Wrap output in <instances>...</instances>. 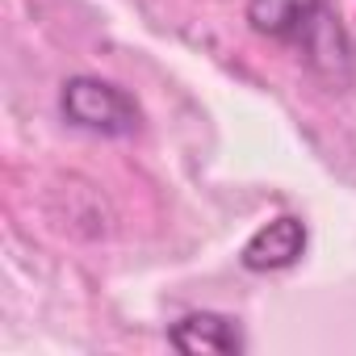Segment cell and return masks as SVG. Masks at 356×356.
<instances>
[{
    "label": "cell",
    "mask_w": 356,
    "mask_h": 356,
    "mask_svg": "<svg viewBox=\"0 0 356 356\" xmlns=\"http://www.w3.org/2000/svg\"><path fill=\"white\" fill-rule=\"evenodd\" d=\"M59 109L76 130L101 134V138H130L143 122L134 97L97 76H72L59 92Z\"/></svg>",
    "instance_id": "1"
},
{
    "label": "cell",
    "mask_w": 356,
    "mask_h": 356,
    "mask_svg": "<svg viewBox=\"0 0 356 356\" xmlns=\"http://www.w3.org/2000/svg\"><path fill=\"white\" fill-rule=\"evenodd\" d=\"M168 343L176 352H185V356H202V352L206 356H239L248 348L239 323L227 318V314H214V310H193L181 323H172Z\"/></svg>",
    "instance_id": "2"
},
{
    "label": "cell",
    "mask_w": 356,
    "mask_h": 356,
    "mask_svg": "<svg viewBox=\"0 0 356 356\" xmlns=\"http://www.w3.org/2000/svg\"><path fill=\"white\" fill-rule=\"evenodd\" d=\"M323 0H248V22L256 34L277 42H298L306 26L318 17Z\"/></svg>",
    "instance_id": "5"
},
{
    "label": "cell",
    "mask_w": 356,
    "mask_h": 356,
    "mask_svg": "<svg viewBox=\"0 0 356 356\" xmlns=\"http://www.w3.org/2000/svg\"><path fill=\"white\" fill-rule=\"evenodd\" d=\"M306 252V222L293 214H281L273 222H264L239 252V264L248 273H281L289 264H298Z\"/></svg>",
    "instance_id": "3"
},
{
    "label": "cell",
    "mask_w": 356,
    "mask_h": 356,
    "mask_svg": "<svg viewBox=\"0 0 356 356\" xmlns=\"http://www.w3.org/2000/svg\"><path fill=\"white\" fill-rule=\"evenodd\" d=\"M302 47H306V63L318 72V76H327V80H343L339 72H335V63L343 67V72H352V42H348V34H343V26H339V17L323 5L318 9V17L306 26V34L298 38Z\"/></svg>",
    "instance_id": "4"
}]
</instances>
